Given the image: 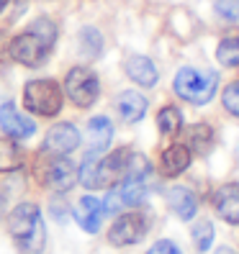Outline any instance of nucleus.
<instances>
[{
	"label": "nucleus",
	"mask_w": 239,
	"mask_h": 254,
	"mask_svg": "<svg viewBox=\"0 0 239 254\" xmlns=\"http://www.w3.org/2000/svg\"><path fill=\"white\" fill-rule=\"evenodd\" d=\"M157 128H159L162 136L175 139L177 133L183 131V113H180V108L162 106V108L157 111Z\"/></svg>",
	"instance_id": "nucleus-20"
},
{
	"label": "nucleus",
	"mask_w": 239,
	"mask_h": 254,
	"mask_svg": "<svg viewBox=\"0 0 239 254\" xmlns=\"http://www.w3.org/2000/svg\"><path fill=\"white\" fill-rule=\"evenodd\" d=\"M172 90L177 98H183L190 106H206L219 90V74L214 69L180 67L172 80Z\"/></svg>",
	"instance_id": "nucleus-4"
},
{
	"label": "nucleus",
	"mask_w": 239,
	"mask_h": 254,
	"mask_svg": "<svg viewBox=\"0 0 239 254\" xmlns=\"http://www.w3.org/2000/svg\"><path fill=\"white\" fill-rule=\"evenodd\" d=\"M193 247H196V252H201V254H206L208 249H211V244H214V223L211 221H198L196 226H193Z\"/></svg>",
	"instance_id": "nucleus-24"
},
{
	"label": "nucleus",
	"mask_w": 239,
	"mask_h": 254,
	"mask_svg": "<svg viewBox=\"0 0 239 254\" xmlns=\"http://www.w3.org/2000/svg\"><path fill=\"white\" fill-rule=\"evenodd\" d=\"M116 111L124 124H139L147 113V98L137 90H124L116 98Z\"/></svg>",
	"instance_id": "nucleus-17"
},
{
	"label": "nucleus",
	"mask_w": 239,
	"mask_h": 254,
	"mask_svg": "<svg viewBox=\"0 0 239 254\" xmlns=\"http://www.w3.org/2000/svg\"><path fill=\"white\" fill-rule=\"evenodd\" d=\"M78 41H80V52L87 59H98L103 54V34L95 26H82L78 34Z\"/></svg>",
	"instance_id": "nucleus-21"
},
{
	"label": "nucleus",
	"mask_w": 239,
	"mask_h": 254,
	"mask_svg": "<svg viewBox=\"0 0 239 254\" xmlns=\"http://www.w3.org/2000/svg\"><path fill=\"white\" fill-rule=\"evenodd\" d=\"M65 106V87L57 80L39 77L23 85V108L41 118H54L62 113Z\"/></svg>",
	"instance_id": "nucleus-5"
},
{
	"label": "nucleus",
	"mask_w": 239,
	"mask_h": 254,
	"mask_svg": "<svg viewBox=\"0 0 239 254\" xmlns=\"http://www.w3.org/2000/svg\"><path fill=\"white\" fill-rule=\"evenodd\" d=\"M165 198H167V208L180 221L196 218V213H198V198H196V192H193L190 188L175 185V188H170L165 192Z\"/></svg>",
	"instance_id": "nucleus-15"
},
{
	"label": "nucleus",
	"mask_w": 239,
	"mask_h": 254,
	"mask_svg": "<svg viewBox=\"0 0 239 254\" xmlns=\"http://www.w3.org/2000/svg\"><path fill=\"white\" fill-rule=\"evenodd\" d=\"M152 164L139 152H134L129 146L113 149L106 157L95 159H82V167L78 170V183H82L87 190H100V188H113L126 180H144L149 177Z\"/></svg>",
	"instance_id": "nucleus-1"
},
{
	"label": "nucleus",
	"mask_w": 239,
	"mask_h": 254,
	"mask_svg": "<svg viewBox=\"0 0 239 254\" xmlns=\"http://www.w3.org/2000/svg\"><path fill=\"white\" fill-rule=\"evenodd\" d=\"M36 180L39 185L49 188L52 192L62 195L78 185V167L67 157H54V154H41L36 159Z\"/></svg>",
	"instance_id": "nucleus-6"
},
{
	"label": "nucleus",
	"mask_w": 239,
	"mask_h": 254,
	"mask_svg": "<svg viewBox=\"0 0 239 254\" xmlns=\"http://www.w3.org/2000/svg\"><path fill=\"white\" fill-rule=\"evenodd\" d=\"M147 254H183V252L177 249V244L170 242V239H159V242H155L147 249Z\"/></svg>",
	"instance_id": "nucleus-27"
},
{
	"label": "nucleus",
	"mask_w": 239,
	"mask_h": 254,
	"mask_svg": "<svg viewBox=\"0 0 239 254\" xmlns=\"http://www.w3.org/2000/svg\"><path fill=\"white\" fill-rule=\"evenodd\" d=\"M23 164V149L16 139L0 136V172H16Z\"/></svg>",
	"instance_id": "nucleus-19"
},
{
	"label": "nucleus",
	"mask_w": 239,
	"mask_h": 254,
	"mask_svg": "<svg viewBox=\"0 0 239 254\" xmlns=\"http://www.w3.org/2000/svg\"><path fill=\"white\" fill-rule=\"evenodd\" d=\"M221 106L227 108L229 116L239 118V80H237V82H229L227 87H224V93H221Z\"/></svg>",
	"instance_id": "nucleus-25"
},
{
	"label": "nucleus",
	"mask_w": 239,
	"mask_h": 254,
	"mask_svg": "<svg viewBox=\"0 0 239 254\" xmlns=\"http://www.w3.org/2000/svg\"><path fill=\"white\" fill-rule=\"evenodd\" d=\"M214 208H216V213L227 223L239 226V183L221 185L214 192Z\"/></svg>",
	"instance_id": "nucleus-14"
},
{
	"label": "nucleus",
	"mask_w": 239,
	"mask_h": 254,
	"mask_svg": "<svg viewBox=\"0 0 239 254\" xmlns=\"http://www.w3.org/2000/svg\"><path fill=\"white\" fill-rule=\"evenodd\" d=\"M124 72L131 82H137L139 87H155L159 80V72L155 67V62L144 54H131L124 62Z\"/></svg>",
	"instance_id": "nucleus-12"
},
{
	"label": "nucleus",
	"mask_w": 239,
	"mask_h": 254,
	"mask_svg": "<svg viewBox=\"0 0 239 254\" xmlns=\"http://www.w3.org/2000/svg\"><path fill=\"white\" fill-rule=\"evenodd\" d=\"M216 254H237V252L229 249V247H221V249H216Z\"/></svg>",
	"instance_id": "nucleus-28"
},
{
	"label": "nucleus",
	"mask_w": 239,
	"mask_h": 254,
	"mask_svg": "<svg viewBox=\"0 0 239 254\" xmlns=\"http://www.w3.org/2000/svg\"><path fill=\"white\" fill-rule=\"evenodd\" d=\"M190 162H193V152L188 149V144L175 141L159 154V172L162 177H177L190 167Z\"/></svg>",
	"instance_id": "nucleus-13"
},
{
	"label": "nucleus",
	"mask_w": 239,
	"mask_h": 254,
	"mask_svg": "<svg viewBox=\"0 0 239 254\" xmlns=\"http://www.w3.org/2000/svg\"><path fill=\"white\" fill-rule=\"evenodd\" d=\"M103 216H106V208H103V200L95 198V195H85L80 198V205H78V218L80 229L87 231V234H98L100 231V223H103Z\"/></svg>",
	"instance_id": "nucleus-16"
},
{
	"label": "nucleus",
	"mask_w": 239,
	"mask_h": 254,
	"mask_svg": "<svg viewBox=\"0 0 239 254\" xmlns=\"http://www.w3.org/2000/svg\"><path fill=\"white\" fill-rule=\"evenodd\" d=\"M8 3H10V0H0V13H3V10L8 8Z\"/></svg>",
	"instance_id": "nucleus-29"
},
{
	"label": "nucleus",
	"mask_w": 239,
	"mask_h": 254,
	"mask_svg": "<svg viewBox=\"0 0 239 254\" xmlns=\"http://www.w3.org/2000/svg\"><path fill=\"white\" fill-rule=\"evenodd\" d=\"M214 128L208 126V124H193V126H185V144L193 154H201L206 157L208 152L214 149Z\"/></svg>",
	"instance_id": "nucleus-18"
},
{
	"label": "nucleus",
	"mask_w": 239,
	"mask_h": 254,
	"mask_svg": "<svg viewBox=\"0 0 239 254\" xmlns=\"http://www.w3.org/2000/svg\"><path fill=\"white\" fill-rule=\"evenodd\" d=\"M216 13L227 21H239V0H216Z\"/></svg>",
	"instance_id": "nucleus-26"
},
{
	"label": "nucleus",
	"mask_w": 239,
	"mask_h": 254,
	"mask_svg": "<svg viewBox=\"0 0 239 254\" xmlns=\"http://www.w3.org/2000/svg\"><path fill=\"white\" fill-rule=\"evenodd\" d=\"M87 149H85V157L87 159H95L100 157L103 152L108 149L111 139H113V124L108 116H93L90 121H87Z\"/></svg>",
	"instance_id": "nucleus-11"
},
{
	"label": "nucleus",
	"mask_w": 239,
	"mask_h": 254,
	"mask_svg": "<svg viewBox=\"0 0 239 254\" xmlns=\"http://www.w3.org/2000/svg\"><path fill=\"white\" fill-rule=\"evenodd\" d=\"M8 234L23 254H41L47 247V226L36 203H18L8 213Z\"/></svg>",
	"instance_id": "nucleus-3"
},
{
	"label": "nucleus",
	"mask_w": 239,
	"mask_h": 254,
	"mask_svg": "<svg viewBox=\"0 0 239 254\" xmlns=\"http://www.w3.org/2000/svg\"><path fill=\"white\" fill-rule=\"evenodd\" d=\"M144 180H126L121 185H116L118 195H121V200H124V208H137L147 200V183Z\"/></svg>",
	"instance_id": "nucleus-22"
},
{
	"label": "nucleus",
	"mask_w": 239,
	"mask_h": 254,
	"mask_svg": "<svg viewBox=\"0 0 239 254\" xmlns=\"http://www.w3.org/2000/svg\"><path fill=\"white\" fill-rule=\"evenodd\" d=\"M65 95L78 108H90L100 95V80L90 67H72L65 77Z\"/></svg>",
	"instance_id": "nucleus-7"
},
{
	"label": "nucleus",
	"mask_w": 239,
	"mask_h": 254,
	"mask_svg": "<svg viewBox=\"0 0 239 254\" xmlns=\"http://www.w3.org/2000/svg\"><path fill=\"white\" fill-rule=\"evenodd\" d=\"M3 208H5V200H3V195H0V216H3Z\"/></svg>",
	"instance_id": "nucleus-30"
},
{
	"label": "nucleus",
	"mask_w": 239,
	"mask_h": 254,
	"mask_svg": "<svg viewBox=\"0 0 239 254\" xmlns=\"http://www.w3.org/2000/svg\"><path fill=\"white\" fill-rule=\"evenodd\" d=\"M54 44H57V23L47 16H41L26 31H21L18 36H13L8 41V54L13 62L34 69V67L47 62Z\"/></svg>",
	"instance_id": "nucleus-2"
},
{
	"label": "nucleus",
	"mask_w": 239,
	"mask_h": 254,
	"mask_svg": "<svg viewBox=\"0 0 239 254\" xmlns=\"http://www.w3.org/2000/svg\"><path fill=\"white\" fill-rule=\"evenodd\" d=\"M149 231V221L139 211H121L116 213V221L111 223V229L106 234L111 247H134L139 244Z\"/></svg>",
	"instance_id": "nucleus-8"
},
{
	"label": "nucleus",
	"mask_w": 239,
	"mask_h": 254,
	"mask_svg": "<svg viewBox=\"0 0 239 254\" xmlns=\"http://www.w3.org/2000/svg\"><path fill=\"white\" fill-rule=\"evenodd\" d=\"M0 131L16 141H23V139H31L36 133V124L28 116H23L13 100H8L0 106Z\"/></svg>",
	"instance_id": "nucleus-10"
},
{
	"label": "nucleus",
	"mask_w": 239,
	"mask_h": 254,
	"mask_svg": "<svg viewBox=\"0 0 239 254\" xmlns=\"http://www.w3.org/2000/svg\"><path fill=\"white\" fill-rule=\"evenodd\" d=\"M216 59H219V64H224V67H239V31L219 41Z\"/></svg>",
	"instance_id": "nucleus-23"
},
{
	"label": "nucleus",
	"mask_w": 239,
	"mask_h": 254,
	"mask_svg": "<svg viewBox=\"0 0 239 254\" xmlns=\"http://www.w3.org/2000/svg\"><path fill=\"white\" fill-rule=\"evenodd\" d=\"M80 146V131L75 124L62 121V124H54L47 133H44V141L39 146L41 154H54V157H67L70 152Z\"/></svg>",
	"instance_id": "nucleus-9"
}]
</instances>
